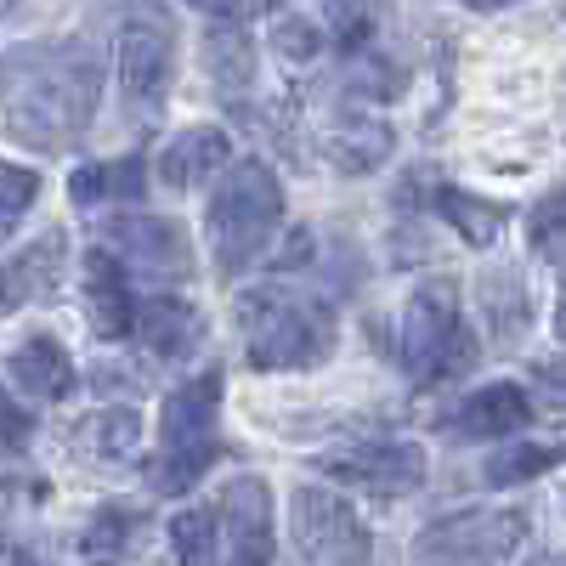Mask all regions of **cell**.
I'll return each instance as SVG.
<instances>
[{
  "mask_svg": "<svg viewBox=\"0 0 566 566\" xmlns=\"http://www.w3.org/2000/svg\"><path fill=\"white\" fill-rule=\"evenodd\" d=\"M103 69L97 52L80 40L57 45H18L0 57V119L40 154H63L85 136L91 114H97Z\"/></svg>",
  "mask_w": 566,
  "mask_h": 566,
  "instance_id": "6da1fadb",
  "label": "cell"
},
{
  "mask_svg": "<svg viewBox=\"0 0 566 566\" xmlns=\"http://www.w3.org/2000/svg\"><path fill=\"white\" fill-rule=\"evenodd\" d=\"M283 221V187L261 159H239L210 199V255L221 277H239Z\"/></svg>",
  "mask_w": 566,
  "mask_h": 566,
  "instance_id": "7a4b0ae2",
  "label": "cell"
},
{
  "mask_svg": "<svg viewBox=\"0 0 566 566\" xmlns=\"http://www.w3.org/2000/svg\"><path fill=\"white\" fill-rule=\"evenodd\" d=\"M244 323V357L250 368H306L335 346V317L328 306L295 295V290H261L239 301Z\"/></svg>",
  "mask_w": 566,
  "mask_h": 566,
  "instance_id": "3957f363",
  "label": "cell"
},
{
  "mask_svg": "<svg viewBox=\"0 0 566 566\" xmlns=\"http://www.w3.org/2000/svg\"><path fill=\"white\" fill-rule=\"evenodd\" d=\"M476 363V335L464 328L448 283H424L402 306V368L413 386H448Z\"/></svg>",
  "mask_w": 566,
  "mask_h": 566,
  "instance_id": "277c9868",
  "label": "cell"
},
{
  "mask_svg": "<svg viewBox=\"0 0 566 566\" xmlns=\"http://www.w3.org/2000/svg\"><path fill=\"white\" fill-rule=\"evenodd\" d=\"M221 453V374H199L181 391H170L165 402V424H159V488L181 493L193 488L210 459Z\"/></svg>",
  "mask_w": 566,
  "mask_h": 566,
  "instance_id": "5b68a950",
  "label": "cell"
},
{
  "mask_svg": "<svg viewBox=\"0 0 566 566\" xmlns=\"http://www.w3.org/2000/svg\"><path fill=\"white\" fill-rule=\"evenodd\" d=\"M527 538V515L515 510H464L413 538L419 566H504Z\"/></svg>",
  "mask_w": 566,
  "mask_h": 566,
  "instance_id": "8992f818",
  "label": "cell"
},
{
  "mask_svg": "<svg viewBox=\"0 0 566 566\" xmlns=\"http://www.w3.org/2000/svg\"><path fill=\"white\" fill-rule=\"evenodd\" d=\"M290 533H295V549L306 555V566H368V555H374L363 515L328 488H295Z\"/></svg>",
  "mask_w": 566,
  "mask_h": 566,
  "instance_id": "52a82bcc",
  "label": "cell"
},
{
  "mask_svg": "<svg viewBox=\"0 0 566 566\" xmlns=\"http://www.w3.org/2000/svg\"><path fill=\"white\" fill-rule=\"evenodd\" d=\"M323 476H335L357 493L374 499H402L424 482V453L413 442H363V448H340V453H323L317 459Z\"/></svg>",
  "mask_w": 566,
  "mask_h": 566,
  "instance_id": "ba28073f",
  "label": "cell"
},
{
  "mask_svg": "<svg viewBox=\"0 0 566 566\" xmlns=\"http://www.w3.org/2000/svg\"><path fill=\"white\" fill-rule=\"evenodd\" d=\"M221 566H272V493L261 476L227 482L216 499Z\"/></svg>",
  "mask_w": 566,
  "mask_h": 566,
  "instance_id": "9c48e42d",
  "label": "cell"
},
{
  "mask_svg": "<svg viewBox=\"0 0 566 566\" xmlns=\"http://www.w3.org/2000/svg\"><path fill=\"white\" fill-rule=\"evenodd\" d=\"M170 85V29L159 18H130L119 29V91L136 108L165 103Z\"/></svg>",
  "mask_w": 566,
  "mask_h": 566,
  "instance_id": "30bf717a",
  "label": "cell"
},
{
  "mask_svg": "<svg viewBox=\"0 0 566 566\" xmlns=\"http://www.w3.org/2000/svg\"><path fill=\"white\" fill-rule=\"evenodd\" d=\"M527 419H533V397L522 386H482L442 419V431L464 442H499V437L527 431Z\"/></svg>",
  "mask_w": 566,
  "mask_h": 566,
  "instance_id": "8fae6325",
  "label": "cell"
},
{
  "mask_svg": "<svg viewBox=\"0 0 566 566\" xmlns=\"http://www.w3.org/2000/svg\"><path fill=\"white\" fill-rule=\"evenodd\" d=\"M85 306H91V328H97L103 340H125V335H130L136 295H130L125 261H119L108 244L85 255Z\"/></svg>",
  "mask_w": 566,
  "mask_h": 566,
  "instance_id": "7c38bea8",
  "label": "cell"
},
{
  "mask_svg": "<svg viewBox=\"0 0 566 566\" xmlns=\"http://www.w3.org/2000/svg\"><path fill=\"white\" fill-rule=\"evenodd\" d=\"M227 159H232V136L221 125H187L159 154V181L187 193V187H205L210 176H221Z\"/></svg>",
  "mask_w": 566,
  "mask_h": 566,
  "instance_id": "4fadbf2b",
  "label": "cell"
},
{
  "mask_svg": "<svg viewBox=\"0 0 566 566\" xmlns=\"http://www.w3.org/2000/svg\"><path fill=\"white\" fill-rule=\"evenodd\" d=\"M391 125L386 119H368V114H346V119H335L323 130V159L335 165L340 176H368V170H380L386 159H391Z\"/></svg>",
  "mask_w": 566,
  "mask_h": 566,
  "instance_id": "5bb4252c",
  "label": "cell"
},
{
  "mask_svg": "<svg viewBox=\"0 0 566 566\" xmlns=\"http://www.w3.org/2000/svg\"><path fill=\"white\" fill-rule=\"evenodd\" d=\"M108 232V250L136 261V266H187V239L176 221L159 216H119L103 227Z\"/></svg>",
  "mask_w": 566,
  "mask_h": 566,
  "instance_id": "9a60e30c",
  "label": "cell"
},
{
  "mask_svg": "<svg viewBox=\"0 0 566 566\" xmlns=\"http://www.w3.org/2000/svg\"><path fill=\"white\" fill-rule=\"evenodd\" d=\"M130 328L142 335V346H148L154 357H187L199 346V312L187 306V301H176V295H154V301H142L136 312H130Z\"/></svg>",
  "mask_w": 566,
  "mask_h": 566,
  "instance_id": "2e32d148",
  "label": "cell"
},
{
  "mask_svg": "<svg viewBox=\"0 0 566 566\" xmlns=\"http://www.w3.org/2000/svg\"><path fill=\"white\" fill-rule=\"evenodd\" d=\"M7 368H12V380H18L34 402H63V397L74 391V357H69L63 340H52V335L23 340Z\"/></svg>",
  "mask_w": 566,
  "mask_h": 566,
  "instance_id": "e0dca14e",
  "label": "cell"
},
{
  "mask_svg": "<svg viewBox=\"0 0 566 566\" xmlns=\"http://www.w3.org/2000/svg\"><path fill=\"white\" fill-rule=\"evenodd\" d=\"M63 272V232H45L40 244H29L12 266H0V306H23L57 290Z\"/></svg>",
  "mask_w": 566,
  "mask_h": 566,
  "instance_id": "ac0fdd59",
  "label": "cell"
},
{
  "mask_svg": "<svg viewBox=\"0 0 566 566\" xmlns=\"http://www.w3.org/2000/svg\"><path fill=\"white\" fill-rule=\"evenodd\" d=\"M205 69H210V80L227 91V103L239 97V91H250V80H255V52H250V34H244L239 23H221V29H210V34H205Z\"/></svg>",
  "mask_w": 566,
  "mask_h": 566,
  "instance_id": "d6986e66",
  "label": "cell"
},
{
  "mask_svg": "<svg viewBox=\"0 0 566 566\" xmlns=\"http://www.w3.org/2000/svg\"><path fill=\"white\" fill-rule=\"evenodd\" d=\"M437 210H442L448 227H459V239H464V244H476V250H488L499 232H504V221H510L504 205L476 199V193H459V187H442V193H437Z\"/></svg>",
  "mask_w": 566,
  "mask_h": 566,
  "instance_id": "ffe728a7",
  "label": "cell"
},
{
  "mask_svg": "<svg viewBox=\"0 0 566 566\" xmlns=\"http://www.w3.org/2000/svg\"><path fill=\"white\" fill-rule=\"evenodd\" d=\"M142 181H148V165L130 154V159H114V165H85V170H74L69 187H74V205L91 210V205H103V199H136Z\"/></svg>",
  "mask_w": 566,
  "mask_h": 566,
  "instance_id": "44dd1931",
  "label": "cell"
},
{
  "mask_svg": "<svg viewBox=\"0 0 566 566\" xmlns=\"http://www.w3.org/2000/svg\"><path fill=\"white\" fill-rule=\"evenodd\" d=\"M170 544H176V566H221L216 504H187L176 522H170Z\"/></svg>",
  "mask_w": 566,
  "mask_h": 566,
  "instance_id": "7402d4cb",
  "label": "cell"
},
{
  "mask_svg": "<svg viewBox=\"0 0 566 566\" xmlns=\"http://www.w3.org/2000/svg\"><path fill=\"white\" fill-rule=\"evenodd\" d=\"M80 448L91 459H130L142 448V413L136 408H103L97 419L80 424Z\"/></svg>",
  "mask_w": 566,
  "mask_h": 566,
  "instance_id": "603a6c76",
  "label": "cell"
},
{
  "mask_svg": "<svg viewBox=\"0 0 566 566\" xmlns=\"http://www.w3.org/2000/svg\"><path fill=\"white\" fill-rule=\"evenodd\" d=\"M476 301H482V317L493 323L499 340H515L527 328V290H522V277H515V272H488Z\"/></svg>",
  "mask_w": 566,
  "mask_h": 566,
  "instance_id": "cb8c5ba5",
  "label": "cell"
},
{
  "mask_svg": "<svg viewBox=\"0 0 566 566\" xmlns=\"http://www.w3.org/2000/svg\"><path fill=\"white\" fill-rule=\"evenodd\" d=\"M560 459V448H510L499 459H488V482L493 488H515V482H533Z\"/></svg>",
  "mask_w": 566,
  "mask_h": 566,
  "instance_id": "d4e9b609",
  "label": "cell"
},
{
  "mask_svg": "<svg viewBox=\"0 0 566 566\" xmlns=\"http://www.w3.org/2000/svg\"><path fill=\"white\" fill-rule=\"evenodd\" d=\"M40 193V176L23 170V165H0V232H7Z\"/></svg>",
  "mask_w": 566,
  "mask_h": 566,
  "instance_id": "484cf974",
  "label": "cell"
},
{
  "mask_svg": "<svg viewBox=\"0 0 566 566\" xmlns=\"http://www.w3.org/2000/svg\"><path fill=\"white\" fill-rule=\"evenodd\" d=\"M136 533V510H119V504H108L97 522H91V533H85V549L91 555H114V549H125V538Z\"/></svg>",
  "mask_w": 566,
  "mask_h": 566,
  "instance_id": "4316f807",
  "label": "cell"
},
{
  "mask_svg": "<svg viewBox=\"0 0 566 566\" xmlns=\"http://www.w3.org/2000/svg\"><path fill=\"white\" fill-rule=\"evenodd\" d=\"M272 40H277V52L290 57V63H312L323 52V29H312L306 18H277Z\"/></svg>",
  "mask_w": 566,
  "mask_h": 566,
  "instance_id": "83f0119b",
  "label": "cell"
},
{
  "mask_svg": "<svg viewBox=\"0 0 566 566\" xmlns=\"http://www.w3.org/2000/svg\"><path fill=\"white\" fill-rule=\"evenodd\" d=\"M538 250L560 266V306H555V328H560V340H566V221L560 216H538Z\"/></svg>",
  "mask_w": 566,
  "mask_h": 566,
  "instance_id": "f1b7e54d",
  "label": "cell"
},
{
  "mask_svg": "<svg viewBox=\"0 0 566 566\" xmlns=\"http://www.w3.org/2000/svg\"><path fill=\"white\" fill-rule=\"evenodd\" d=\"M29 437H34V419L7 397V386H0V459L23 453V448H29Z\"/></svg>",
  "mask_w": 566,
  "mask_h": 566,
  "instance_id": "f546056e",
  "label": "cell"
},
{
  "mask_svg": "<svg viewBox=\"0 0 566 566\" xmlns=\"http://www.w3.org/2000/svg\"><path fill=\"white\" fill-rule=\"evenodd\" d=\"M533 374H538V386H549L555 397H566V357H544Z\"/></svg>",
  "mask_w": 566,
  "mask_h": 566,
  "instance_id": "4dcf8cb0",
  "label": "cell"
},
{
  "mask_svg": "<svg viewBox=\"0 0 566 566\" xmlns=\"http://www.w3.org/2000/svg\"><path fill=\"white\" fill-rule=\"evenodd\" d=\"M187 7H199V12H210V18H239L244 0H187Z\"/></svg>",
  "mask_w": 566,
  "mask_h": 566,
  "instance_id": "1f68e13d",
  "label": "cell"
},
{
  "mask_svg": "<svg viewBox=\"0 0 566 566\" xmlns=\"http://www.w3.org/2000/svg\"><path fill=\"white\" fill-rule=\"evenodd\" d=\"M7 560H12V566H52V560H45L34 544H23V549H7Z\"/></svg>",
  "mask_w": 566,
  "mask_h": 566,
  "instance_id": "d6a6232c",
  "label": "cell"
},
{
  "mask_svg": "<svg viewBox=\"0 0 566 566\" xmlns=\"http://www.w3.org/2000/svg\"><path fill=\"white\" fill-rule=\"evenodd\" d=\"M459 7H476V12H499V7H522V0H459Z\"/></svg>",
  "mask_w": 566,
  "mask_h": 566,
  "instance_id": "836d02e7",
  "label": "cell"
},
{
  "mask_svg": "<svg viewBox=\"0 0 566 566\" xmlns=\"http://www.w3.org/2000/svg\"><path fill=\"white\" fill-rule=\"evenodd\" d=\"M533 566H566V555H544V560H533Z\"/></svg>",
  "mask_w": 566,
  "mask_h": 566,
  "instance_id": "e575fe53",
  "label": "cell"
},
{
  "mask_svg": "<svg viewBox=\"0 0 566 566\" xmlns=\"http://www.w3.org/2000/svg\"><path fill=\"white\" fill-rule=\"evenodd\" d=\"M0 566H7V538H0Z\"/></svg>",
  "mask_w": 566,
  "mask_h": 566,
  "instance_id": "d590c367",
  "label": "cell"
},
{
  "mask_svg": "<svg viewBox=\"0 0 566 566\" xmlns=\"http://www.w3.org/2000/svg\"><path fill=\"white\" fill-rule=\"evenodd\" d=\"M7 7H12V0H0V12H7Z\"/></svg>",
  "mask_w": 566,
  "mask_h": 566,
  "instance_id": "8d00e7d4",
  "label": "cell"
},
{
  "mask_svg": "<svg viewBox=\"0 0 566 566\" xmlns=\"http://www.w3.org/2000/svg\"><path fill=\"white\" fill-rule=\"evenodd\" d=\"M97 566H108V560H97Z\"/></svg>",
  "mask_w": 566,
  "mask_h": 566,
  "instance_id": "74e56055",
  "label": "cell"
}]
</instances>
